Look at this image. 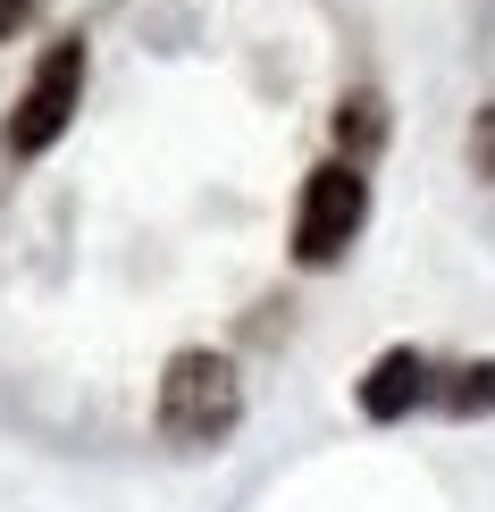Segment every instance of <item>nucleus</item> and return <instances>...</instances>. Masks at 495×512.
<instances>
[{"instance_id": "nucleus-8", "label": "nucleus", "mask_w": 495, "mask_h": 512, "mask_svg": "<svg viewBox=\"0 0 495 512\" xmlns=\"http://www.w3.org/2000/svg\"><path fill=\"white\" fill-rule=\"evenodd\" d=\"M26 9H34V0H0V42H9L17 26H26Z\"/></svg>"}, {"instance_id": "nucleus-4", "label": "nucleus", "mask_w": 495, "mask_h": 512, "mask_svg": "<svg viewBox=\"0 0 495 512\" xmlns=\"http://www.w3.org/2000/svg\"><path fill=\"white\" fill-rule=\"evenodd\" d=\"M420 403H428V361L412 345L378 353L370 370H361V412L370 420H403V412H420Z\"/></svg>"}, {"instance_id": "nucleus-6", "label": "nucleus", "mask_w": 495, "mask_h": 512, "mask_svg": "<svg viewBox=\"0 0 495 512\" xmlns=\"http://www.w3.org/2000/svg\"><path fill=\"white\" fill-rule=\"evenodd\" d=\"M336 135H344V152H378V135H386L378 101H370V93H353V101H344V118H336Z\"/></svg>"}, {"instance_id": "nucleus-5", "label": "nucleus", "mask_w": 495, "mask_h": 512, "mask_svg": "<svg viewBox=\"0 0 495 512\" xmlns=\"http://www.w3.org/2000/svg\"><path fill=\"white\" fill-rule=\"evenodd\" d=\"M437 395H445V412H462V420L495 412V361H470V370H454Z\"/></svg>"}, {"instance_id": "nucleus-7", "label": "nucleus", "mask_w": 495, "mask_h": 512, "mask_svg": "<svg viewBox=\"0 0 495 512\" xmlns=\"http://www.w3.org/2000/svg\"><path fill=\"white\" fill-rule=\"evenodd\" d=\"M470 160H479V177H495V101L479 110V135H470Z\"/></svg>"}, {"instance_id": "nucleus-3", "label": "nucleus", "mask_w": 495, "mask_h": 512, "mask_svg": "<svg viewBox=\"0 0 495 512\" xmlns=\"http://www.w3.org/2000/svg\"><path fill=\"white\" fill-rule=\"evenodd\" d=\"M227 420H235V370L219 353H177V370L160 378V429L185 445H210L227 437Z\"/></svg>"}, {"instance_id": "nucleus-1", "label": "nucleus", "mask_w": 495, "mask_h": 512, "mask_svg": "<svg viewBox=\"0 0 495 512\" xmlns=\"http://www.w3.org/2000/svg\"><path fill=\"white\" fill-rule=\"evenodd\" d=\"M76 101H84V42H51V51L34 59V76H26V93H17V110L9 126H0V143H9L17 160H34V152H51L59 135H68V118H76Z\"/></svg>"}, {"instance_id": "nucleus-2", "label": "nucleus", "mask_w": 495, "mask_h": 512, "mask_svg": "<svg viewBox=\"0 0 495 512\" xmlns=\"http://www.w3.org/2000/svg\"><path fill=\"white\" fill-rule=\"evenodd\" d=\"M361 219H370V177H361L353 160H328L303 177V202H294V261L303 269H328L344 244L361 236Z\"/></svg>"}]
</instances>
